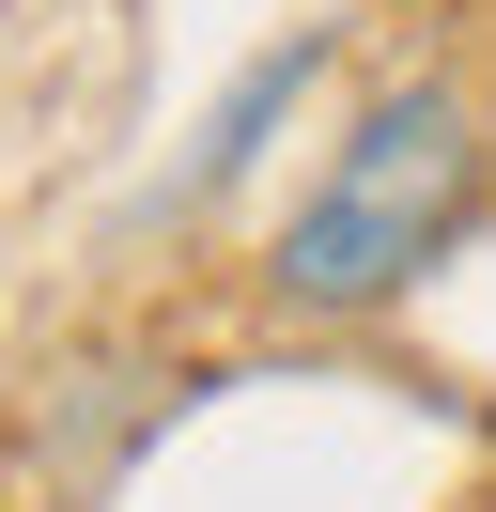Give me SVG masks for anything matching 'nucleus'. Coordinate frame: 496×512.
<instances>
[{
	"label": "nucleus",
	"instance_id": "f257e3e1",
	"mask_svg": "<svg viewBox=\"0 0 496 512\" xmlns=\"http://www.w3.org/2000/svg\"><path fill=\"white\" fill-rule=\"evenodd\" d=\"M481 202H496V125H481L465 78L419 63V78H388L326 140V171L295 187V218L264 233V295L310 311V326H372V311H403L481 233Z\"/></svg>",
	"mask_w": 496,
	"mask_h": 512
},
{
	"label": "nucleus",
	"instance_id": "f03ea898",
	"mask_svg": "<svg viewBox=\"0 0 496 512\" xmlns=\"http://www.w3.org/2000/svg\"><path fill=\"white\" fill-rule=\"evenodd\" d=\"M310 78H326V32H295V47H264V63H248L233 94H217V125H202V156H186V202H217V187H233V171L264 156V125H279V109L310 94Z\"/></svg>",
	"mask_w": 496,
	"mask_h": 512
}]
</instances>
